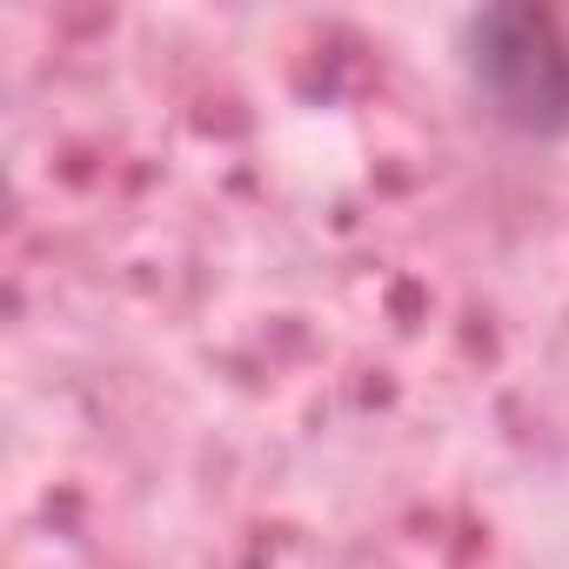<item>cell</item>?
<instances>
[{
    "instance_id": "6da1fadb",
    "label": "cell",
    "mask_w": 569,
    "mask_h": 569,
    "mask_svg": "<svg viewBox=\"0 0 569 569\" xmlns=\"http://www.w3.org/2000/svg\"><path fill=\"white\" fill-rule=\"evenodd\" d=\"M462 74L489 121L529 141L569 134V41L542 8H482L462 21Z\"/></svg>"
}]
</instances>
